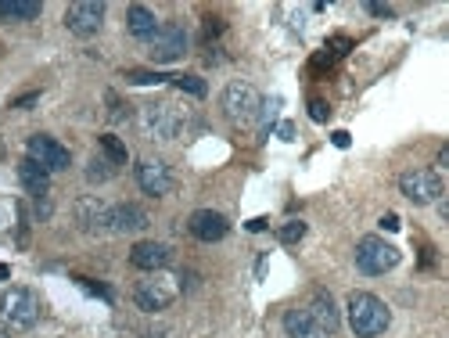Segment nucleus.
<instances>
[{"instance_id": "1", "label": "nucleus", "mask_w": 449, "mask_h": 338, "mask_svg": "<svg viewBox=\"0 0 449 338\" xmlns=\"http://www.w3.org/2000/svg\"><path fill=\"white\" fill-rule=\"evenodd\" d=\"M388 306H384L377 295L371 292H352L349 295V328L356 331L360 338H374V335H384L388 328Z\"/></svg>"}, {"instance_id": "2", "label": "nucleus", "mask_w": 449, "mask_h": 338, "mask_svg": "<svg viewBox=\"0 0 449 338\" xmlns=\"http://www.w3.org/2000/svg\"><path fill=\"white\" fill-rule=\"evenodd\" d=\"M0 320L11 331H29L40 320V299L29 288H8L0 295Z\"/></svg>"}, {"instance_id": "3", "label": "nucleus", "mask_w": 449, "mask_h": 338, "mask_svg": "<svg viewBox=\"0 0 449 338\" xmlns=\"http://www.w3.org/2000/svg\"><path fill=\"white\" fill-rule=\"evenodd\" d=\"M259 105H263L259 90H255L252 83H241V79L223 90V112H227V119L237 123V126H248L255 116H259Z\"/></svg>"}, {"instance_id": "4", "label": "nucleus", "mask_w": 449, "mask_h": 338, "mask_svg": "<svg viewBox=\"0 0 449 338\" xmlns=\"http://www.w3.org/2000/svg\"><path fill=\"white\" fill-rule=\"evenodd\" d=\"M399 263V249L388 245L381 237H363L356 245V266L366 273V277H377V273H388Z\"/></svg>"}, {"instance_id": "5", "label": "nucleus", "mask_w": 449, "mask_h": 338, "mask_svg": "<svg viewBox=\"0 0 449 338\" xmlns=\"http://www.w3.org/2000/svg\"><path fill=\"white\" fill-rule=\"evenodd\" d=\"M399 191L410 198V202H417V205H428V202H439L442 198V180H439V173L435 169H410V173H403L399 176Z\"/></svg>"}, {"instance_id": "6", "label": "nucleus", "mask_w": 449, "mask_h": 338, "mask_svg": "<svg viewBox=\"0 0 449 338\" xmlns=\"http://www.w3.org/2000/svg\"><path fill=\"white\" fill-rule=\"evenodd\" d=\"M187 51V29L180 22H166V25H158V33L151 40V61H158V65H169V61L176 58H184Z\"/></svg>"}, {"instance_id": "7", "label": "nucleus", "mask_w": 449, "mask_h": 338, "mask_svg": "<svg viewBox=\"0 0 449 338\" xmlns=\"http://www.w3.org/2000/svg\"><path fill=\"white\" fill-rule=\"evenodd\" d=\"M25 151H29V158H33V162H40L47 173H58V169H69V166H72L69 148H65V144H58L54 137H47V134L29 137Z\"/></svg>"}, {"instance_id": "8", "label": "nucleus", "mask_w": 449, "mask_h": 338, "mask_svg": "<svg viewBox=\"0 0 449 338\" xmlns=\"http://www.w3.org/2000/svg\"><path fill=\"white\" fill-rule=\"evenodd\" d=\"M176 292H180V288H176L169 277H151V281H140L137 288H133V302L140 306V310H166V306L176 299Z\"/></svg>"}, {"instance_id": "9", "label": "nucleus", "mask_w": 449, "mask_h": 338, "mask_svg": "<svg viewBox=\"0 0 449 338\" xmlns=\"http://www.w3.org/2000/svg\"><path fill=\"white\" fill-rule=\"evenodd\" d=\"M65 25H69V33H76V36H94L105 25V4H98V0L72 4L65 11Z\"/></svg>"}, {"instance_id": "10", "label": "nucleus", "mask_w": 449, "mask_h": 338, "mask_svg": "<svg viewBox=\"0 0 449 338\" xmlns=\"http://www.w3.org/2000/svg\"><path fill=\"white\" fill-rule=\"evenodd\" d=\"M137 184L144 195L151 198H166L173 191V173L166 162H158V158H144V162L137 166Z\"/></svg>"}, {"instance_id": "11", "label": "nucleus", "mask_w": 449, "mask_h": 338, "mask_svg": "<svg viewBox=\"0 0 449 338\" xmlns=\"http://www.w3.org/2000/svg\"><path fill=\"white\" fill-rule=\"evenodd\" d=\"M187 231L195 234L198 241H205V245H212V241H223L230 231V223L223 213H212V209H198V213H190L187 220Z\"/></svg>"}, {"instance_id": "12", "label": "nucleus", "mask_w": 449, "mask_h": 338, "mask_svg": "<svg viewBox=\"0 0 449 338\" xmlns=\"http://www.w3.org/2000/svg\"><path fill=\"white\" fill-rule=\"evenodd\" d=\"M76 220L94 234L111 231V205H105L101 198H83V202H76Z\"/></svg>"}, {"instance_id": "13", "label": "nucleus", "mask_w": 449, "mask_h": 338, "mask_svg": "<svg viewBox=\"0 0 449 338\" xmlns=\"http://www.w3.org/2000/svg\"><path fill=\"white\" fill-rule=\"evenodd\" d=\"M284 328H287V338H334V335H327L324 328L316 324L313 313L306 310V306H295V310H287Z\"/></svg>"}, {"instance_id": "14", "label": "nucleus", "mask_w": 449, "mask_h": 338, "mask_svg": "<svg viewBox=\"0 0 449 338\" xmlns=\"http://www.w3.org/2000/svg\"><path fill=\"white\" fill-rule=\"evenodd\" d=\"M130 263L137 270H162L169 263V249L162 241H137L133 252H130Z\"/></svg>"}, {"instance_id": "15", "label": "nucleus", "mask_w": 449, "mask_h": 338, "mask_svg": "<svg viewBox=\"0 0 449 338\" xmlns=\"http://www.w3.org/2000/svg\"><path fill=\"white\" fill-rule=\"evenodd\" d=\"M19 180L33 198H47V191H51V173H47L40 162H33L29 155L19 162Z\"/></svg>"}, {"instance_id": "16", "label": "nucleus", "mask_w": 449, "mask_h": 338, "mask_svg": "<svg viewBox=\"0 0 449 338\" xmlns=\"http://www.w3.org/2000/svg\"><path fill=\"white\" fill-rule=\"evenodd\" d=\"M306 310L313 313V320H316V324L324 328L327 335L338 331V310H334V299L324 292V288H316V292H313V299L306 302Z\"/></svg>"}, {"instance_id": "17", "label": "nucleus", "mask_w": 449, "mask_h": 338, "mask_svg": "<svg viewBox=\"0 0 449 338\" xmlns=\"http://www.w3.org/2000/svg\"><path fill=\"white\" fill-rule=\"evenodd\" d=\"M148 227V213L140 205H111V231L116 234H126V231H144Z\"/></svg>"}, {"instance_id": "18", "label": "nucleus", "mask_w": 449, "mask_h": 338, "mask_svg": "<svg viewBox=\"0 0 449 338\" xmlns=\"http://www.w3.org/2000/svg\"><path fill=\"white\" fill-rule=\"evenodd\" d=\"M126 29H130L137 40H155V33H158V19H155V11H151V8H144V4H133L130 11H126Z\"/></svg>"}, {"instance_id": "19", "label": "nucleus", "mask_w": 449, "mask_h": 338, "mask_svg": "<svg viewBox=\"0 0 449 338\" xmlns=\"http://www.w3.org/2000/svg\"><path fill=\"white\" fill-rule=\"evenodd\" d=\"M148 126H151V134L169 140L180 130V116L173 112V105H148Z\"/></svg>"}, {"instance_id": "20", "label": "nucleus", "mask_w": 449, "mask_h": 338, "mask_svg": "<svg viewBox=\"0 0 449 338\" xmlns=\"http://www.w3.org/2000/svg\"><path fill=\"white\" fill-rule=\"evenodd\" d=\"M40 0H0V19L4 22H33L40 19Z\"/></svg>"}, {"instance_id": "21", "label": "nucleus", "mask_w": 449, "mask_h": 338, "mask_svg": "<svg viewBox=\"0 0 449 338\" xmlns=\"http://www.w3.org/2000/svg\"><path fill=\"white\" fill-rule=\"evenodd\" d=\"M101 151L111 166H122L126 162V144L116 137V134H101Z\"/></svg>"}, {"instance_id": "22", "label": "nucleus", "mask_w": 449, "mask_h": 338, "mask_svg": "<svg viewBox=\"0 0 449 338\" xmlns=\"http://www.w3.org/2000/svg\"><path fill=\"white\" fill-rule=\"evenodd\" d=\"M169 83L176 87V90H184V94H190V98H205V79H198V76H169Z\"/></svg>"}, {"instance_id": "23", "label": "nucleus", "mask_w": 449, "mask_h": 338, "mask_svg": "<svg viewBox=\"0 0 449 338\" xmlns=\"http://www.w3.org/2000/svg\"><path fill=\"white\" fill-rule=\"evenodd\" d=\"M116 176V166L108 162V158H90V169H87V180L90 184H105Z\"/></svg>"}, {"instance_id": "24", "label": "nucleus", "mask_w": 449, "mask_h": 338, "mask_svg": "<svg viewBox=\"0 0 449 338\" xmlns=\"http://www.w3.org/2000/svg\"><path fill=\"white\" fill-rule=\"evenodd\" d=\"M126 79H130L133 87H151V83H166V72H148V69H130L126 72Z\"/></svg>"}, {"instance_id": "25", "label": "nucleus", "mask_w": 449, "mask_h": 338, "mask_svg": "<svg viewBox=\"0 0 449 338\" xmlns=\"http://www.w3.org/2000/svg\"><path fill=\"white\" fill-rule=\"evenodd\" d=\"M277 237L284 241V245H295V241L306 237V223H302V220H287L284 227L277 231Z\"/></svg>"}, {"instance_id": "26", "label": "nucleus", "mask_w": 449, "mask_h": 338, "mask_svg": "<svg viewBox=\"0 0 449 338\" xmlns=\"http://www.w3.org/2000/svg\"><path fill=\"white\" fill-rule=\"evenodd\" d=\"M277 108H281V98H266L259 105V119H263V134L274 130V119H277Z\"/></svg>"}, {"instance_id": "27", "label": "nucleus", "mask_w": 449, "mask_h": 338, "mask_svg": "<svg viewBox=\"0 0 449 338\" xmlns=\"http://www.w3.org/2000/svg\"><path fill=\"white\" fill-rule=\"evenodd\" d=\"M324 51H327V54H331L334 61H338L342 54H349V51H352V40H349V36H331Z\"/></svg>"}, {"instance_id": "28", "label": "nucleus", "mask_w": 449, "mask_h": 338, "mask_svg": "<svg viewBox=\"0 0 449 338\" xmlns=\"http://www.w3.org/2000/svg\"><path fill=\"white\" fill-rule=\"evenodd\" d=\"M327 116H331V105L327 101H320V98L309 101V119L313 123H327Z\"/></svg>"}, {"instance_id": "29", "label": "nucleus", "mask_w": 449, "mask_h": 338, "mask_svg": "<svg viewBox=\"0 0 449 338\" xmlns=\"http://www.w3.org/2000/svg\"><path fill=\"white\" fill-rule=\"evenodd\" d=\"M331 65H334V58H331L327 51H320V54L313 58V65H309V69H313V72H324V69H331Z\"/></svg>"}, {"instance_id": "30", "label": "nucleus", "mask_w": 449, "mask_h": 338, "mask_svg": "<svg viewBox=\"0 0 449 338\" xmlns=\"http://www.w3.org/2000/svg\"><path fill=\"white\" fill-rule=\"evenodd\" d=\"M83 288H87V292H94V295H101V299H108V302H111V292H108V288H101V284H94L90 277H83Z\"/></svg>"}, {"instance_id": "31", "label": "nucleus", "mask_w": 449, "mask_h": 338, "mask_svg": "<svg viewBox=\"0 0 449 338\" xmlns=\"http://www.w3.org/2000/svg\"><path fill=\"white\" fill-rule=\"evenodd\" d=\"M366 11L377 14V19H392V8L388 4H366Z\"/></svg>"}, {"instance_id": "32", "label": "nucleus", "mask_w": 449, "mask_h": 338, "mask_svg": "<svg viewBox=\"0 0 449 338\" xmlns=\"http://www.w3.org/2000/svg\"><path fill=\"white\" fill-rule=\"evenodd\" d=\"M277 137L281 140H295V123H281L277 126Z\"/></svg>"}, {"instance_id": "33", "label": "nucleus", "mask_w": 449, "mask_h": 338, "mask_svg": "<svg viewBox=\"0 0 449 338\" xmlns=\"http://www.w3.org/2000/svg\"><path fill=\"white\" fill-rule=\"evenodd\" d=\"M381 231H399V216L395 213H384L381 216Z\"/></svg>"}, {"instance_id": "34", "label": "nucleus", "mask_w": 449, "mask_h": 338, "mask_svg": "<svg viewBox=\"0 0 449 338\" xmlns=\"http://www.w3.org/2000/svg\"><path fill=\"white\" fill-rule=\"evenodd\" d=\"M334 148H349V144H352V137H349V130H334Z\"/></svg>"}, {"instance_id": "35", "label": "nucleus", "mask_w": 449, "mask_h": 338, "mask_svg": "<svg viewBox=\"0 0 449 338\" xmlns=\"http://www.w3.org/2000/svg\"><path fill=\"white\" fill-rule=\"evenodd\" d=\"M216 33H223V22L219 19H205V36H216Z\"/></svg>"}, {"instance_id": "36", "label": "nucleus", "mask_w": 449, "mask_h": 338, "mask_svg": "<svg viewBox=\"0 0 449 338\" xmlns=\"http://www.w3.org/2000/svg\"><path fill=\"white\" fill-rule=\"evenodd\" d=\"M40 101V94H25V98H14L11 108H29V105H36Z\"/></svg>"}, {"instance_id": "37", "label": "nucleus", "mask_w": 449, "mask_h": 338, "mask_svg": "<svg viewBox=\"0 0 449 338\" xmlns=\"http://www.w3.org/2000/svg\"><path fill=\"white\" fill-rule=\"evenodd\" d=\"M266 223H270L266 216H255V220H248V231H252V234H259V231H266Z\"/></svg>"}, {"instance_id": "38", "label": "nucleus", "mask_w": 449, "mask_h": 338, "mask_svg": "<svg viewBox=\"0 0 449 338\" xmlns=\"http://www.w3.org/2000/svg\"><path fill=\"white\" fill-rule=\"evenodd\" d=\"M8 273H11V266H8V263H0V281H8Z\"/></svg>"}, {"instance_id": "39", "label": "nucleus", "mask_w": 449, "mask_h": 338, "mask_svg": "<svg viewBox=\"0 0 449 338\" xmlns=\"http://www.w3.org/2000/svg\"><path fill=\"white\" fill-rule=\"evenodd\" d=\"M0 338H11V331H8V328H0Z\"/></svg>"}]
</instances>
